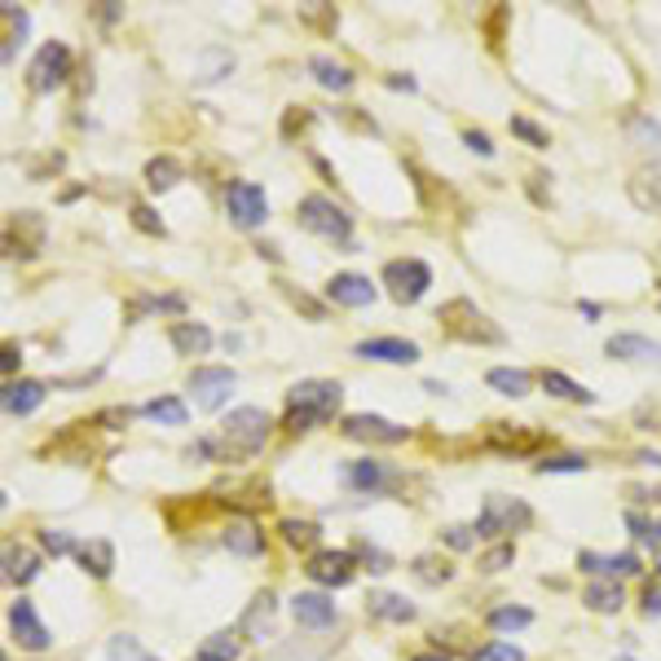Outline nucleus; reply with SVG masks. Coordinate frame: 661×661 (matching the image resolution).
Here are the masks:
<instances>
[{"instance_id":"f257e3e1","label":"nucleus","mask_w":661,"mask_h":661,"mask_svg":"<svg viewBox=\"0 0 661 661\" xmlns=\"http://www.w3.org/2000/svg\"><path fill=\"white\" fill-rule=\"evenodd\" d=\"M339 402H344L339 379H300V384L287 388V420H283V428L287 433H309L314 424L335 420Z\"/></svg>"},{"instance_id":"f03ea898","label":"nucleus","mask_w":661,"mask_h":661,"mask_svg":"<svg viewBox=\"0 0 661 661\" xmlns=\"http://www.w3.org/2000/svg\"><path fill=\"white\" fill-rule=\"evenodd\" d=\"M269 433H274L269 411H260V406H238V411H229L217 433L220 450H225V463H229V458H251L256 450H265Z\"/></svg>"},{"instance_id":"7ed1b4c3","label":"nucleus","mask_w":661,"mask_h":661,"mask_svg":"<svg viewBox=\"0 0 661 661\" xmlns=\"http://www.w3.org/2000/svg\"><path fill=\"white\" fill-rule=\"evenodd\" d=\"M437 323H441V331H445L450 339H458V344H503V327H499L490 314H481L472 300H445Z\"/></svg>"},{"instance_id":"20e7f679","label":"nucleus","mask_w":661,"mask_h":661,"mask_svg":"<svg viewBox=\"0 0 661 661\" xmlns=\"http://www.w3.org/2000/svg\"><path fill=\"white\" fill-rule=\"evenodd\" d=\"M534 525V507L525 503V499H507V494H490L485 499V507L476 512V539H490V543H499L503 534H521V530H530Z\"/></svg>"},{"instance_id":"39448f33","label":"nucleus","mask_w":661,"mask_h":661,"mask_svg":"<svg viewBox=\"0 0 661 661\" xmlns=\"http://www.w3.org/2000/svg\"><path fill=\"white\" fill-rule=\"evenodd\" d=\"M296 220L309 229V234H318V238H331V243H353V217L327 199V195H305L300 199V208H296Z\"/></svg>"},{"instance_id":"423d86ee","label":"nucleus","mask_w":661,"mask_h":661,"mask_svg":"<svg viewBox=\"0 0 661 661\" xmlns=\"http://www.w3.org/2000/svg\"><path fill=\"white\" fill-rule=\"evenodd\" d=\"M384 287H388V296H393L397 305H420V300L428 296V287H433V269H428L424 260H415V256L388 260V265H384Z\"/></svg>"},{"instance_id":"0eeeda50","label":"nucleus","mask_w":661,"mask_h":661,"mask_svg":"<svg viewBox=\"0 0 661 661\" xmlns=\"http://www.w3.org/2000/svg\"><path fill=\"white\" fill-rule=\"evenodd\" d=\"M67 80H71V49H67L62 40H49V45L31 58L27 85H31V93H53V89H62Z\"/></svg>"},{"instance_id":"6e6552de","label":"nucleus","mask_w":661,"mask_h":661,"mask_svg":"<svg viewBox=\"0 0 661 661\" xmlns=\"http://www.w3.org/2000/svg\"><path fill=\"white\" fill-rule=\"evenodd\" d=\"M225 217L234 220L238 229H256L269 217V199L256 181H229L225 186Z\"/></svg>"},{"instance_id":"1a4fd4ad","label":"nucleus","mask_w":661,"mask_h":661,"mask_svg":"<svg viewBox=\"0 0 661 661\" xmlns=\"http://www.w3.org/2000/svg\"><path fill=\"white\" fill-rule=\"evenodd\" d=\"M45 251V217L40 213H13L4 220V256L36 260Z\"/></svg>"},{"instance_id":"9d476101","label":"nucleus","mask_w":661,"mask_h":661,"mask_svg":"<svg viewBox=\"0 0 661 661\" xmlns=\"http://www.w3.org/2000/svg\"><path fill=\"white\" fill-rule=\"evenodd\" d=\"M186 384H190V393H195V406L213 415V411H220V406L229 402V388L238 384V375H234L229 366H195Z\"/></svg>"},{"instance_id":"9b49d317","label":"nucleus","mask_w":661,"mask_h":661,"mask_svg":"<svg viewBox=\"0 0 661 661\" xmlns=\"http://www.w3.org/2000/svg\"><path fill=\"white\" fill-rule=\"evenodd\" d=\"M9 631H13V644L27 649V653H45V649L53 644L49 627L40 622V613H36V604H31L27 595H18V600L9 604Z\"/></svg>"},{"instance_id":"f8f14e48","label":"nucleus","mask_w":661,"mask_h":661,"mask_svg":"<svg viewBox=\"0 0 661 661\" xmlns=\"http://www.w3.org/2000/svg\"><path fill=\"white\" fill-rule=\"evenodd\" d=\"M339 481L348 485V490H357V494H388V490H397V472L388 467V463H375V458H353V463H344L339 467Z\"/></svg>"},{"instance_id":"ddd939ff","label":"nucleus","mask_w":661,"mask_h":661,"mask_svg":"<svg viewBox=\"0 0 661 661\" xmlns=\"http://www.w3.org/2000/svg\"><path fill=\"white\" fill-rule=\"evenodd\" d=\"M339 433L348 441H371V445H402V441H411V428H402V424H393L384 415H344Z\"/></svg>"},{"instance_id":"4468645a","label":"nucleus","mask_w":661,"mask_h":661,"mask_svg":"<svg viewBox=\"0 0 661 661\" xmlns=\"http://www.w3.org/2000/svg\"><path fill=\"white\" fill-rule=\"evenodd\" d=\"M305 573L318 582V586H348L353 578H357V555L353 551H314L309 555V564H305Z\"/></svg>"},{"instance_id":"2eb2a0df","label":"nucleus","mask_w":661,"mask_h":661,"mask_svg":"<svg viewBox=\"0 0 661 661\" xmlns=\"http://www.w3.org/2000/svg\"><path fill=\"white\" fill-rule=\"evenodd\" d=\"M353 357L388 362V366H411V362H420V344L397 339V335H375V339H357L353 344Z\"/></svg>"},{"instance_id":"dca6fc26","label":"nucleus","mask_w":661,"mask_h":661,"mask_svg":"<svg viewBox=\"0 0 661 661\" xmlns=\"http://www.w3.org/2000/svg\"><path fill=\"white\" fill-rule=\"evenodd\" d=\"M292 618L305 631H331L339 613H335V600L327 591H300V595H292Z\"/></svg>"},{"instance_id":"f3484780","label":"nucleus","mask_w":661,"mask_h":661,"mask_svg":"<svg viewBox=\"0 0 661 661\" xmlns=\"http://www.w3.org/2000/svg\"><path fill=\"white\" fill-rule=\"evenodd\" d=\"M578 569L582 573H600V578H635L644 573V560L635 551H618V555H600V551H578Z\"/></svg>"},{"instance_id":"a211bd4d","label":"nucleus","mask_w":661,"mask_h":661,"mask_svg":"<svg viewBox=\"0 0 661 661\" xmlns=\"http://www.w3.org/2000/svg\"><path fill=\"white\" fill-rule=\"evenodd\" d=\"M375 296H379V292H375L371 278H362V274H335L327 283V300L339 305V309H366Z\"/></svg>"},{"instance_id":"6ab92c4d","label":"nucleus","mask_w":661,"mask_h":661,"mask_svg":"<svg viewBox=\"0 0 661 661\" xmlns=\"http://www.w3.org/2000/svg\"><path fill=\"white\" fill-rule=\"evenodd\" d=\"M274 613H278V595H274V591H256L251 604H247V613L238 618V635H247V640H265L269 627H274Z\"/></svg>"},{"instance_id":"aec40b11","label":"nucleus","mask_w":661,"mask_h":661,"mask_svg":"<svg viewBox=\"0 0 661 661\" xmlns=\"http://www.w3.org/2000/svg\"><path fill=\"white\" fill-rule=\"evenodd\" d=\"M627 195H631V204H635L640 213L661 217V164H644V168L627 181Z\"/></svg>"},{"instance_id":"412c9836","label":"nucleus","mask_w":661,"mask_h":661,"mask_svg":"<svg viewBox=\"0 0 661 661\" xmlns=\"http://www.w3.org/2000/svg\"><path fill=\"white\" fill-rule=\"evenodd\" d=\"M40 551L22 547V543H4V582L9 586H31L40 578Z\"/></svg>"},{"instance_id":"4be33fe9","label":"nucleus","mask_w":661,"mask_h":661,"mask_svg":"<svg viewBox=\"0 0 661 661\" xmlns=\"http://www.w3.org/2000/svg\"><path fill=\"white\" fill-rule=\"evenodd\" d=\"M45 393H49V388H45L40 379H9V384H4V397H0V402H4V411H9V415H18V420H22V415L40 411Z\"/></svg>"},{"instance_id":"5701e85b","label":"nucleus","mask_w":661,"mask_h":661,"mask_svg":"<svg viewBox=\"0 0 661 661\" xmlns=\"http://www.w3.org/2000/svg\"><path fill=\"white\" fill-rule=\"evenodd\" d=\"M604 353H609V357H622V362H661L658 339H649V335H631V331L613 335V339L604 344Z\"/></svg>"},{"instance_id":"b1692460","label":"nucleus","mask_w":661,"mask_h":661,"mask_svg":"<svg viewBox=\"0 0 661 661\" xmlns=\"http://www.w3.org/2000/svg\"><path fill=\"white\" fill-rule=\"evenodd\" d=\"M627 141H631L635 150H644L653 164H661V124L653 115H644V110L627 115Z\"/></svg>"},{"instance_id":"393cba45","label":"nucleus","mask_w":661,"mask_h":661,"mask_svg":"<svg viewBox=\"0 0 661 661\" xmlns=\"http://www.w3.org/2000/svg\"><path fill=\"white\" fill-rule=\"evenodd\" d=\"M366 613L379 618V622H393V627L415 622V604H411L406 595H397V591H375V595L366 600Z\"/></svg>"},{"instance_id":"a878e982","label":"nucleus","mask_w":661,"mask_h":661,"mask_svg":"<svg viewBox=\"0 0 661 661\" xmlns=\"http://www.w3.org/2000/svg\"><path fill=\"white\" fill-rule=\"evenodd\" d=\"M220 543H225L229 555L251 560V555H260V551H265V534H260L251 521H229V525H225V534H220Z\"/></svg>"},{"instance_id":"bb28decb","label":"nucleus","mask_w":661,"mask_h":661,"mask_svg":"<svg viewBox=\"0 0 661 661\" xmlns=\"http://www.w3.org/2000/svg\"><path fill=\"white\" fill-rule=\"evenodd\" d=\"M309 76H314L323 89H331V93H348V89L357 85V76H353L344 62L327 58V53H314V58H309Z\"/></svg>"},{"instance_id":"cd10ccee","label":"nucleus","mask_w":661,"mask_h":661,"mask_svg":"<svg viewBox=\"0 0 661 661\" xmlns=\"http://www.w3.org/2000/svg\"><path fill=\"white\" fill-rule=\"evenodd\" d=\"M278 534H283V543L292 551H323V525L318 521H300V516H287V521H278Z\"/></svg>"},{"instance_id":"c85d7f7f","label":"nucleus","mask_w":661,"mask_h":661,"mask_svg":"<svg viewBox=\"0 0 661 661\" xmlns=\"http://www.w3.org/2000/svg\"><path fill=\"white\" fill-rule=\"evenodd\" d=\"M582 604H586L591 613H622L627 591H622V582H613V578H595V582L582 591Z\"/></svg>"},{"instance_id":"c756f323","label":"nucleus","mask_w":661,"mask_h":661,"mask_svg":"<svg viewBox=\"0 0 661 661\" xmlns=\"http://www.w3.org/2000/svg\"><path fill=\"white\" fill-rule=\"evenodd\" d=\"M168 339H172V348H177L181 357H204V353L213 348V331L204 327V323H172V327H168Z\"/></svg>"},{"instance_id":"7c9ffc66","label":"nucleus","mask_w":661,"mask_h":661,"mask_svg":"<svg viewBox=\"0 0 661 661\" xmlns=\"http://www.w3.org/2000/svg\"><path fill=\"white\" fill-rule=\"evenodd\" d=\"M80 564H85V573H93L98 582H107L110 573H115V547H110L107 539H89V543H80Z\"/></svg>"},{"instance_id":"2f4dec72","label":"nucleus","mask_w":661,"mask_h":661,"mask_svg":"<svg viewBox=\"0 0 661 661\" xmlns=\"http://www.w3.org/2000/svg\"><path fill=\"white\" fill-rule=\"evenodd\" d=\"M485 384H490L494 393H503V397H530L534 375H530V371H516V366H494V371L485 375Z\"/></svg>"},{"instance_id":"473e14b6","label":"nucleus","mask_w":661,"mask_h":661,"mask_svg":"<svg viewBox=\"0 0 661 661\" xmlns=\"http://www.w3.org/2000/svg\"><path fill=\"white\" fill-rule=\"evenodd\" d=\"M539 379H543V388H547L551 397H560V402H578V406H591V402H595V393L582 388L578 379H569L564 371H543Z\"/></svg>"},{"instance_id":"72a5a7b5","label":"nucleus","mask_w":661,"mask_h":661,"mask_svg":"<svg viewBox=\"0 0 661 661\" xmlns=\"http://www.w3.org/2000/svg\"><path fill=\"white\" fill-rule=\"evenodd\" d=\"M0 18H4V27H9V36H4V49H0V62H4V67H13V53H18V45H22L27 27H31V18H27L18 4H0Z\"/></svg>"},{"instance_id":"f704fd0d","label":"nucleus","mask_w":661,"mask_h":661,"mask_svg":"<svg viewBox=\"0 0 661 661\" xmlns=\"http://www.w3.org/2000/svg\"><path fill=\"white\" fill-rule=\"evenodd\" d=\"M186 177V168L172 159V155H155L150 164H146V186L155 190V195H164V190H172L177 181Z\"/></svg>"},{"instance_id":"c9c22d12","label":"nucleus","mask_w":661,"mask_h":661,"mask_svg":"<svg viewBox=\"0 0 661 661\" xmlns=\"http://www.w3.org/2000/svg\"><path fill=\"white\" fill-rule=\"evenodd\" d=\"M141 415H146V420H159V424H168V428H181V424L190 420V411H186L181 397H155V402L141 406Z\"/></svg>"},{"instance_id":"e433bc0d","label":"nucleus","mask_w":661,"mask_h":661,"mask_svg":"<svg viewBox=\"0 0 661 661\" xmlns=\"http://www.w3.org/2000/svg\"><path fill=\"white\" fill-rule=\"evenodd\" d=\"M530 622H534V613L525 604H499V609L485 613V627L490 631H525Z\"/></svg>"},{"instance_id":"4c0bfd02","label":"nucleus","mask_w":661,"mask_h":661,"mask_svg":"<svg viewBox=\"0 0 661 661\" xmlns=\"http://www.w3.org/2000/svg\"><path fill=\"white\" fill-rule=\"evenodd\" d=\"M107 658L110 661H159L141 640H137V635H124V631L107 640Z\"/></svg>"},{"instance_id":"58836bf2","label":"nucleus","mask_w":661,"mask_h":661,"mask_svg":"<svg viewBox=\"0 0 661 661\" xmlns=\"http://www.w3.org/2000/svg\"><path fill=\"white\" fill-rule=\"evenodd\" d=\"M411 573H415L420 582H428V586H441V582L454 578L450 560H441V555H415V560H411Z\"/></svg>"},{"instance_id":"ea45409f","label":"nucleus","mask_w":661,"mask_h":661,"mask_svg":"<svg viewBox=\"0 0 661 661\" xmlns=\"http://www.w3.org/2000/svg\"><path fill=\"white\" fill-rule=\"evenodd\" d=\"M238 658V631H217L190 661H234Z\"/></svg>"},{"instance_id":"a19ab883","label":"nucleus","mask_w":661,"mask_h":661,"mask_svg":"<svg viewBox=\"0 0 661 661\" xmlns=\"http://www.w3.org/2000/svg\"><path fill=\"white\" fill-rule=\"evenodd\" d=\"M234 71V53H225V49H213V53H204V67H199V85H217L220 76H229Z\"/></svg>"},{"instance_id":"79ce46f5","label":"nucleus","mask_w":661,"mask_h":661,"mask_svg":"<svg viewBox=\"0 0 661 661\" xmlns=\"http://www.w3.org/2000/svg\"><path fill=\"white\" fill-rule=\"evenodd\" d=\"M512 560H516V543H494V547L481 551L476 569L481 573H503V569H512Z\"/></svg>"},{"instance_id":"37998d69","label":"nucleus","mask_w":661,"mask_h":661,"mask_svg":"<svg viewBox=\"0 0 661 661\" xmlns=\"http://www.w3.org/2000/svg\"><path fill=\"white\" fill-rule=\"evenodd\" d=\"M467 661H525V649H516L512 640H490V644L472 649Z\"/></svg>"},{"instance_id":"c03bdc74","label":"nucleus","mask_w":661,"mask_h":661,"mask_svg":"<svg viewBox=\"0 0 661 661\" xmlns=\"http://www.w3.org/2000/svg\"><path fill=\"white\" fill-rule=\"evenodd\" d=\"M278 287H283V296H287V300H292V305H296L309 323H323V318H327V305H323V300H314L309 292H296L292 283H278Z\"/></svg>"},{"instance_id":"a18cd8bd","label":"nucleus","mask_w":661,"mask_h":661,"mask_svg":"<svg viewBox=\"0 0 661 661\" xmlns=\"http://www.w3.org/2000/svg\"><path fill=\"white\" fill-rule=\"evenodd\" d=\"M591 463H586V454H551L543 463H534V472L539 476H555V472H586Z\"/></svg>"},{"instance_id":"49530a36","label":"nucleus","mask_w":661,"mask_h":661,"mask_svg":"<svg viewBox=\"0 0 661 661\" xmlns=\"http://www.w3.org/2000/svg\"><path fill=\"white\" fill-rule=\"evenodd\" d=\"M512 132H516L521 141H530L534 150H547L551 146L547 128H539V124H534V119H525V115H512Z\"/></svg>"},{"instance_id":"de8ad7c7","label":"nucleus","mask_w":661,"mask_h":661,"mask_svg":"<svg viewBox=\"0 0 661 661\" xmlns=\"http://www.w3.org/2000/svg\"><path fill=\"white\" fill-rule=\"evenodd\" d=\"M146 309H155V314H181V309H186V296H141V300L132 305V318L146 314Z\"/></svg>"},{"instance_id":"09e8293b","label":"nucleus","mask_w":661,"mask_h":661,"mask_svg":"<svg viewBox=\"0 0 661 661\" xmlns=\"http://www.w3.org/2000/svg\"><path fill=\"white\" fill-rule=\"evenodd\" d=\"M40 547L45 555H71V551H80V543L67 530H40Z\"/></svg>"},{"instance_id":"8fccbe9b","label":"nucleus","mask_w":661,"mask_h":661,"mask_svg":"<svg viewBox=\"0 0 661 661\" xmlns=\"http://www.w3.org/2000/svg\"><path fill=\"white\" fill-rule=\"evenodd\" d=\"M441 543L450 551H472L476 547V530H472V525H450V530L441 534Z\"/></svg>"},{"instance_id":"3c124183","label":"nucleus","mask_w":661,"mask_h":661,"mask_svg":"<svg viewBox=\"0 0 661 661\" xmlns=\"http://www.w3.org/2000/svg\"><path fill=\"white\" fill-rule=\"evenodd\" d=\"M132 225L141 229V234H155V238H164L168 229H164V220L155 217V208H146V204H132Z\"/></svg>"},{"instance_id":"603ef678","label":"nucleus","mask_w":661,"mask_h":661,"mask_svg":"<svg viewBox=\"0 0 661 661\" xmlns=\"http://www.w3.org/2000/svg\"><path fill=\"white\" fill-rule=\"evenodd\" d=\"M353 555H362V560L371 564V573H388V564H393V560H388L384 551L371 547V543H353Z\"/></svg>"},{"instance_id":"864d4df0","label":"nucleus","mask_w":661,"mask_h":661,"mask_svg":"<svg viewBox=\"0 0 661 661\" xmlns=\"http://www.w3.org/2000/svg\"><path fill=\"white\" fill-rule=\"evenodd\" d=\"M463 146H467V150H476L481 159H490V155H494V141H490L485 132H476V128H467V132H463Z\"/></svg>"},{"instance_id":"5fc2aeb1","label":"nucleus","mask_w":661,"mask_h":661,"mask_svg":"<svg viewBox=\"0 0 661 661\" xmlns=\"http://www.w3.org/2000/svg\"><path fill=\"white\" fill-rule=\"evenodd\" d=\"M300 18H305V22H323V27H335V13H331L327 4H323V0H314V4H305V9H300Z\"/></svg>"},{"instance_id":"6e6d98bb","label":"nucleus","mask_w":661,"mask_h":661,"mask_svg":"<svg viewBox=\"0 0 661 661\" xmlns=\"http://www.w3.org/2000/svg\"><path fill=\"white\" fill-rule=\"evenodd\" d=\"M627 530H631L640 543H649V530H653V521H649V516H640V512H627Z\"/></svg>"},{"instance_id":"4d7b16f0","label":"nucleus","mask_w":661,"mask_h":661,"mask_svg":"<svg viewBox=\"0 0 661 661\" xmlns=\"http://www.w3.org/2000/svg\"><path fill=\"white\" fill-rule=\"evenodd\" d=\"M18 362H22V348H18V344H4V357H0V371H4V375H13V371H18Z\"/></svg>"},{"instance_id":"13d9d810","label":"nucleus","mask_w":661,"mask_h":661,"mask_svg":"<svg viewBox=\"0 0 661 661\" xmlns=\"http://www.w3.org/2000/svg\"><path fill=\"white\" fill-rule=\"evenodd\" d=\"M384 85H388V89H406V93H415V89H420V85H415L411 76H388Z\"/></svg>"},{"instance_id":"bf43d9fd","label":"nucleus","mask_w":661,"mask_h":661,"mask_svg":"<svg viewBox=\"0 0 661 661\" xmlns=\"http://www.w3.org/2000/svg\"><path fill=\"white\" fill-rule=\"evenodd\" d=\"M644 547L658 555V564H661V521H653V530H649V543Z\"/></svg>"},{"instance_id":"052dcab7","label":"nucleus","mask_w":661,"mask_h":661,"mask_svg":"<svg viewBox=\"0 0 661 661\" xmlns=\"http://www.w3.org/2000/svg\"><path fill=\"white\" fill-rule=\"evenodd\" d=\"M635 463H644V467H661V454L658 450H640V454H635Z\"/></svg>"},{"instance_id":"680f3d73","label":"nucleus","mask_w":661,"mask_h":661,"mask_svg":"<svg viewBox=\"0 0 661 661\" xmlns=\"http://www.w3.org/2000/svg\"><path fill=\"white\" fill-rule=\"evenodd\" d=\"M102 424H128V406L124 411H102Z\"/></svg>"},{"instance_id":"e2e57ef3","label":"nucleus","mask_w":661,"mask_h":661,"mask_svg":"<svg viewBox=\"0 0 661 661\" xmlns=\"http://www.w3.org/2000/svg\"><path fill=\"white\" fill-rule=\"evenodd\" d=\"M578 309H582V314H586V318H600V305H595V300H582V305H578Z\"/></svg>"},{"instance_id":"0e129e2a","label":"nucleus","mask_w":661,"mask_h":661,"mask_svg":"<svg viewBox=\"0 0 661 661\" xmlns=\"http://www.w3.org/2000/svg\"><path fill=\"white\" fill-rule=\"evenodd\" d=\"M411 661H450V658H445V653H415Z\"/></svg>"}]
</instances>
